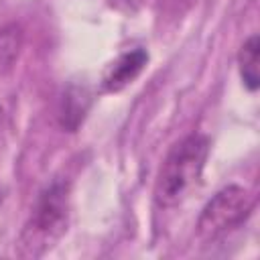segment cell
<instances>
[{
	"label": "cell",
	"instance_id": "obj_1",
	"mask_svg": "<svg viewBox=\"0 0 260 260\" xmlns=\"http://www.w3.org/2000/svg\"><path fill=\"white\" fill-rule=\"evenodd\" d=\"M209 154V138L203 134H189L179 140L165 156L156 181L154 201L160 207H175L183 203L197 187L205 160Z\"/></svg>",
	"mask_w": 260,
	"mask_h": 260
},
{
	"label": "cell",
	"instance_id": "obj_2",
	"mask_svg": "<svg viewBox=\"0 0 260 260\" xmlns=\"http://www.w3.org/2000/svg\"><path fill=\"white\" fill-rule=\"evenodd\" d=\"M69 223V185L65 181H53L47 185L32 207V213L18 238V256L39 258L49 252Z\"/></svg>",
	"mask_w": 260,
	"mask_h": 260
},
{
	"label": "cell",
	"instance_id": "obj_3",
	"mask_svg": "<svg viewBox=\"0 0 260 260\" xmlns=\"http://www.w3.org/2000/svg\"><path fill=\"white\" fill-rule=\"evenodd\" d=\"M254 209V197L242 185L221 187L201 209L197 219V234L205 242H213L223 234L240 228Z\"/></svg>",
	"mask_w": 260,
	"mask_h": 260
},
{
	"label": "cell",
	"instance_id": "obj_4",
	"mask_svg": "<svg viewBox=\"0 0 260 260\" xmlns=\"http://www.w3.org/2000/svg\"><path fill=\"white\" fill-rule=\"evenodd\" d=\"M148 53L144 49H134L122 53L106 71L104 75V91H122L126 85H130L146 67Z\"/></svg>",
	"mask_w": 260,
	"mask_h": 260
},
{
	"label": "cell",
	"instance_id": "obj_5",
	"mask_svg": "<svg viewBox=\"0 0 260 260\" xmlns=\"http://www.w3.org/2000/svg\"><path fill=\"white\" fill-rule=\"evenodd\" d=\"M91 106V93L85 85L71 83L67 85L63 98H61V110H59V122L67 132H75L79 124L85 120V114Z\"/></svg>",
	"mask_w": 260,
	"mask_h": 260
},
{
	"label": "cell",
	"instance_id": "obj_6",
	"mask_svg": "<svg viewBox=\"0 0 260 260\" xmlns=\"http://www.w3.org/2000/svg\"><path fill=\"white\" fill-rule=\"evenodd\" d=\"M238 69L242 83L248 87V91H256L260 87V37L250 35L240 51H238Z\"/></svg>",
	"mask_w": 260,
	"mask_h": 260
},
{
	"label": "cell",
	"instance_id": "obj_7",
	"mask_svg": "<svg viewBox=\"0 0 260 260\" xmlns=\"http://www.w3.org/2000/svg\"><path fill=\"white\" fill-rule=\"evenodd\" d=\"M22 47V30L16 24H6L0 28V73L12 69L14 61L18 59Z\"/></svg>",
	"mask_w": 260,
	"mask_h": 260
},
{
	"label": "cell",
	"instance_id": "obj_8",
	"mask_svg": "<svg viewBox=\"0 0 260 260\" xmlns=\"http://www.w3.org/2000/svg\"><path fill=\"white\" fill-rule=\"evenodd\" d=\"M0 120H2V110H0Z\"/></svg>",
	"mask_w": 260,
	"mask_h": 260
}]
</instances>
